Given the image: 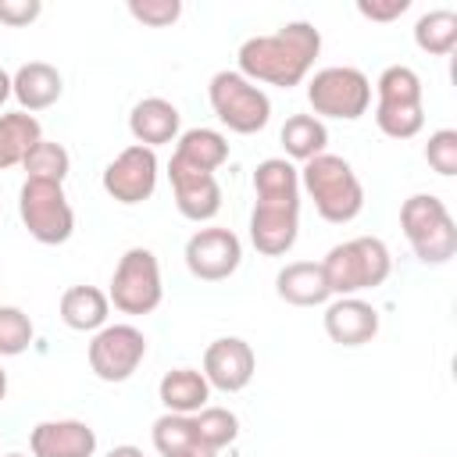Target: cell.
I'll return each mask as SVG.
<instances>
[{
	"label": "cell",
	"mask_w": 457,
	"mask_h": 457,
	"mask_svg": "<svg viewBox=\"0 0 457 457\" xmlns=\"http://www.w3.org/2000/svg\"><path fill=\"white\" fill-rule=\"evenodd\" d=\"M250 243L264 257H286L300 236V168L286 157H264L253 168Z\"/></svg>",
	"instance_id": "cell-1"
},
{
	"label": "cell",
	"mask_w": 457,
	"mask_h": 457,
	"mask_svg": "<svg viewBox=\"0 0 457 457\" xmlns=\"http://www.w3.org/2000/svg\"><path fill=\"white\" fill-rule=\"evenodd\" d=\"M321 54V32L311 21H286L275 32L250 36L239 43L236 71L250 82L293 89L300 86Z\"/></svg>",
	"instance_id": "cell-2"
},
{
	"label": "cell",
	"mask_w": 457,
	"mask_h": 457,
	"mask_svg": "<svg viewBox=\"0 0 457 457\" xmlns=\"http://www.w3.org/2000/svg\"><path fill=\"white\" fill-rule=\"evenodd\" d=\"M300 189L328 225H346L364 211V186L353 164L339 154H318L300 168Z\"/></svg>",
	"instance_id": "cell-3"
},
{
	"label": "cell",
	"mask_w": 457,
	"mask_h": 457,
	"mask_svg": "<svg viewBox=\"0 0 457 457\" xmlns=\"http://www.w3.org/2000/svg\"><path fill=\"white\" fill-rule=\"evenodd\" d=\"M321 271L332 296H361L364 289H375L389 278L393 253L378 236H353L325 253Z\"/></svg>",
	"instance_id": "cell-4"
},
{
	"label": "cell",
	"mask_w": 457,
	"mask_h": 457,
	"mask_svg": "<svg viewBox=\"0 0 457 457\" xmlns=\"http://www.w3.org/2000/svg\"><path fill=\"white\" fill-rule=\"evenodd\" d=\"M375 125L389 139H414L425 129V89L411 64H389L375 79Z\"/></svg>",
	"instance_id": "cell-5"
},
{
	"label": "cell",
	"mask_w": 457,
	"mask_h": 457,
	"mask_svg": "<svg viewBox=\"0 0 457 457\" xmlns=\"http://www.w3.org/2000/svg\"><path fill=\"white\" fill-rule=\"evenodd\" d=\"M400 228L421 264H446L457 253V225L436 193H414L400 204Z\"/></svg>",
	"instance_id": "cell-6"
},
{
	"label": "cell",
	"mask_w": 457,
	"mask_h": 457,
	"mask_svg": "<svg viewBox=\"0 0 457 457\" xmlns=\"http://www.w3.org/2000/svg\"><path fill=\"white\" fill-rule=\"evenodd\" d=\"M207 100H211L214 118L236 136H253L271 121L268 93L257 82H250L246 75H239L236 68H225V71L211 75Z\"/></svg>",
	"instance_id": "cell-7"
},
{
	"label": "cell",
	"mask_w": 457,
	"mask_h": 457,
	"mask_svg": "<svg viewBox=\"0 0 457 457\" xmlns=\"http://www.w3.org/2000/svg\"><path fill=\"white\" fill-rule=\"evenodd\" d=\"M307 104L314 118H336V121H357L371 107V79L361 68L350 64H328L318 68L307 79Z\"/></svg>",
	"instance_id": "cell-8"
},
{
	"label": "cell",
	"mask_w": 457,
	"mask_h": 457,
	"mask_svg": "<svg viewBox=\"0 0 457 457\" xmlns=\"http://www.w3.org/2000/svg\"><path fill=\"white\" fill-rule=\"evenodd\" d=\"M107 300L121 314H150L164 300V282H161V261L146 246H129L121 261L114 264Z\"/></svg>",
	"instance_id": "cell-9"
},
{
	"label": "cell",
	"mask_w": 457,
	"mask_h": 457,
	"mask_svg": "<svg viewBox=\"0 0 457 457\" xmlns=\"http://www.w3.org/2000/svg\"><path fill=\"white\" fill-rule=\"evenodd\" d=\"M18 218L29 228V236L43 246H61L75 232V211L61 182L25 179L18 189Z\"/></svg>",
	"instance_id": "cell-10"
},
{
	"label": "cell",
	"mask_w": 457,
	"mask_h": 457,
	"mask_svg": "<svg viewBox=\"0 0 457 457\" xmlns=\"http://www.w3.org/2000/svg\"><path fill=\"white\" fill-rule=\"evenodd\" d=\"M146 357V336L136 325L125 321H107L100 332H93L89 346H86V361L89 371L100 382H125L136 375V368Z\"/></svg>",
	"instance_id": "cell-11"
},
{
	"label": "cell",
	"mask_w": 457,
	"mask_h": 457,
	"mask_svg": "<svg viewBox=\"0 0 457 457\" xmlns=\"http://www.w3.org/2000/svg\"><path fill=\"white\" fill-rule=\"evenodd\" d=\"M157 175H161L157 150L132 143V146H125V150L104 168L100 186H104V193H107L114 204L132 207V204H143V200L154 196V189H157Z\"/></svg>",
	"instance_id": "cell-12"
},
{
	"label": "cell",
	"mask_w": 457,
	"mask_h": 457,
	"mask_svg": "<svg viewBox=\"0 0 457 457\" xmlns=\"http://www.w3.org/2000/svg\"><path fill=\"white\" fill-rule=\"evenodd\" d=\"M182 257H186V268H189L193 278H200V282H225L243 264V243H239V236L232 228L207 225V228H196L186 239Z\"/></svg>",
	"instance_id": "cell-13"
},
{
	"label": "cell",
	"mask_w": 457,
	"mask_h": 457,
	"mask_svg": "<svg viewBox=\"0 0 457 457\" xmlns=\"http://www.w3.org/2000/svg\"><path fill=\"white\" fill-rule=\"evenodd\" d=\"M168 182H171V196H175V207L186 221H211L218 211H221V186H218V175L214 171H204V168H193L179 157L168 161Z\"/></svg>",
	"instance_id": "cell-14"
},
{
	"label": "cell",
	"mask_w": 457,
	"mask_h": 457,
	"mask_svg": "<svg viewBox=\"0 0 457 457\" xmlns=\"http://www.w3.org/2000/svg\"><path fill=\"white\" fill-rule=\"evenodd\" d=\"M204 378L218 393H243L253 382L257 371V353L246 339L239 336H221L204 350Z\"/></svg>",
	"instance_id": "cell-15"
},
{
	"label": "cell",
	"mask_w": 457,
	"mask_h": 457,
	"mask_svg": "<svg viewBox=\"0 0 457 457\" xmlns=\"http://www.w3.org/2000/svg\"><path fill=\"white\" fill-rule=\"evenodd\" d=\"M378 311L361 296H332L325 303V336L339 346H364L378 336Z\"/></svg>",
	"instance_id": "cell-16"
},
{
	"label": "cell",
	"mask_w": 457,
	"mask_h": 457,
	"mask_svg": "<svg viewBox=\"0 0 457 457\" xmlns=\"http://www.w3.org/2000/svg\"><path fill=\"white\" fill-rule=\"evenodd\" d=\"M32 457H93L96 453V432L93 425L79 418H54L39 421L29 432Z\"/></svg>",
	"instance_id": "cell-17"
},
{
	"label": "cell",
	"mask_w": 457,
	"mask_h": 457,
	"mask_svg": "<svg viewBox=\"0 0 457 457\" xmlns=\"http://www.w3.org/2000/svg\"><path fill=\"white\" fill-rule=\"evenodd\" d=\"M61 93H64V79L46 61H25L11 75V96L18 100V111H25V114L54 107L61 100Z\"/></svg>",
	"instance_id": "cell-18"
},
{
	"label": "cell",
	"mask_w": 457,
	"mask_h": 457,
	"mask_svg": "<svg viewBox=\"0 0 457 457\" xmlns=\"http://www.w3.org/2000/svg\"><path fill=\"white\" fill-rule=\"evenodd\" d=\"M179 125H182V114L171 100L164 96H143L132 111H129V132L139 146H164V143H175L179 139Z\"/></svg>",
	"instance_id": "cell-19"
},
{
	"label": "cell",
	"mask_w": 457,
	"mask_h": 457,
	"mask_svg": "<svg viewBox=\"0 0 457 457\" xmlns=\"http://www.w3.org/2000/svg\"><path fill=\"white\" fill-rule=\"evenodd\" d=\"M275 293L278 300L293 307H325L332 300V289L325 282L321 261H289L275 275Z\"/></svg>",
	"instance_id": "cell-20"
},
{
	"label": "cell",
	"mask_w": 457,
	"mask_h": 457,
	"mask_svg": "<svg viewBox=\"0 0 457 457\" xmlns=\"http://www.w3.org/2000/svg\"><path fill=\"white\" fill-rule=\"evenodd\" d=\"M57 311L71 332H100L111 318V300L96 286H68L61 293Z\"/></svg>",
	"instance_id": "cell-21"
},
{
	"label": "cell",
	"mask_w": 457,
	"mask_h": 457,
	"mask_svg": "<svg viewBox=\"0 0 457 457\" xmlns=\"http://www.w3.org/2000/svg\"><path fill=\"white\" fill-rule=\"evenodd\" d=\"M157 400L164 403L168 414H196L207 407L211 386H207L204 371H196V368H171L157 382Z\"/></svg>",
	"instance_id": "cell-22"
},
{
	"label": "cell",
	"mask_w": 457,
	"mask_h": 457,
	"mask_svg": "<svg viewBox=\"0 0 457 457\" xmlns=\"http://www.w3.org/2000/svg\"><path fill=\"white\" fill-rule=\"evenodd\" d=\"M278 143H282V150H286V161L307 164L311 157L325 154V146H328V129H325V121L314 118V114H289L286 125H282V132H278Z\"/></svg>",
	"instance_id": "cell-23"
},
{
	"label": "cell",
	"mask_w": 457,
	"mask_h": 457,
	"mask_svg": "<svg viewBox=\"0 0 457 457\" xmlns=\"http://www.w3.org/2000/svg\"><path fill=\"white\" fill-rule=\"evenodd\" d=\"M171 157H179L193 168H204V171H218L228 161V139L218 129H204V125L186 129V132H179Z\"/></svg>",
	"instance_id": "cell-24"
},
{
	"label": "cell",
	"mask_w": 457,
	"mask_h": 457,
	"mask_svg": "<svg viewBox=\"0 0 457 457\" xmlns=\"http://www.w3.org/2000/svg\"><path fill=\"white\" fill-rule=\"evenodd\" d=\"M39 139H43V129H39L36 114H25V111L0 114V171L21 164Z\"/></svg>",
	"instance_id": "cell-25"
},
{
	"label": "cell",
	"mask_w": 457,
	"mask_h": 457,
	"mask_svg": "<svg viewBox=\"0 0 457 457\" xmlns=\"http://www.w3.org/2000/svg\"><path fill=\"white\" fill-rule=\"evenodd\" d=\"M414 46L428 57H446L457 46V11L432 7L414 21Z\"/></svg>",
	"instance_id": "cell-26"
},
{
	"label": "cell",
	"mask_w": 457,
	"mask_h": 457,
	"mask_svg": "<svg viewBox=\"0 0 457 457\" xmlns=\"http://www.w3.org/2000/svg\"><path fill=\"white\" fill-rule=\"evenodd\" d=\"M193 428H196V443L221 453L225 446H232L239 439V418L228 407H214L207 403L204 411L193 414Z\"/></svg>",
	"instance_id": "cell-27"
},
{
	"label": "cell",
	"mask_w": 457,
	"mask_h": 457,
	"mask_svg": "<svg viewBox=\"0 0 457 457\" xmlns=\"http://www.w3.org/2000/svg\"><path fill=\"white\" fill-rule=\"evenodd\" d=\"M21 168H25V179H43V182H61L64 186V179L71 171V154L54 139H39L29 150V157L21 161Z\"/></svg>",
	"instance_id": "cell-28"
},
{
	"label": "cell",
	"mask_w": 457,
	"mask_h": 457,
	"mask_svg": "<svg viewBox=\"0 0 457 457\" xmlns=\"http://www.w3.org/2000/svg\"><path fill=\"white\" fill-rule=\"evenodd\" d=\"M150 439H154V450L161 457H171L186 446H196V428H193V414H161L150 428Z\"/></svg>",
	"instance_id": "cell-29"
},
{
	"label": "cell",
	"mask_w": 457,
	"mask_h": 457,
	"mask_svg": "<svg viewBox=\"0 0 457 457\" xmlns=\"http://www.w3.org/2000/svg\"><path fill=\"white\" fill-rule=\"evenodd\" d=\"M36 325L32 318L14 307V303H0V357H18L32 346Z\"/></svg>",
	"instance_id": "cell-30"
},
{
	"label": "cell",
	"mask_w": 457,
	"mask_h": 457,
	"mask_svg": "<svg viewBox=\"0 0 457 457\" xmlns=\"http://www.w3.org/2000/svg\"><path fill=\"white\" fill-rule=\"evenodd\" d=\"M425 161L436 175H457V129H436L425 143Z\"/></svg>",
	"instance_id": "cell-31"
},
{
	"label": "cell",
	"mask_w": 457,
	"mask_h": 457,
	"mask_svg": "<svg viewBox=\"0 0 457 457\" xmlns=\"http://www.w3.org/2000/svg\"><path fill=\"white\" fill-rule=\"evenodd\" d=\"M129 14L150 29H168L182 14V0H129Z\"/></svg>",
	"instance_id": "cell-32"
},
{
	"label": "cell",
	"mask_w": 457,
	"mask_h": 457,
	"mask_svg": "<svg viewBox=\"0 0 457 457\" xmlns=\"http://www.w3.org/2000/svg\"><path fill=\"white\" fill-rule=\"evenodd\" d=\"M407 11H411V0H357V14L378 25H389Z\"/></svg>",
	"instance_id": "cell-33"
},
{
	"label": "cell",
	"mask_w": 457,
	"mask_h": 457,
	"mask_svg": "<svg viewBox=\"0 0 457 457\" xmlns=\"http://www.w3.org/2000/svg\"><path fill=\"white\" fill-rule=\"evenodd\" d=\"M43 14L39 0H0V21L11 29H25Z\"/></svg>",
	"instance_id": "cell-34"
},
{
	"label": "cell",
	"mask_w": 457,
	"mask_h": 457,
	"mask_svg": "<svg viewBox=\"0 0 457 457\" xmlns=\"http://www.w3.org/2000/svg\"><path fill=\"white\" fill-rule=\"evenodd\" d=\"M171 457H218V453L196 443V446H186V450H179V453H171Z\"/></svg>",
	"instance_id": "cell-35"
},
{
	"label": "cell",
	"mask_w": 457,
	"mask_h": 457,
	"mask_svg": "<svg viewBox=\"0 0 457 457\" xmlns=\"http://www.w3.org/2000/svg\"><path fill=\"white\" fill-rule=\"evenodd\" d=\"M107 457H143V450H139V446H132V443H121V446H114Z\"/></svg>",
	"instance_id": "cell-36"
},
{
	"label": "cell",
	"mask_w": 457,
	"mask_h": 457,
	"mask_svg": "<svg viewBox=\"0 0 457 457\" xmlns=\"http://www.w3.org/2000/svg\"><path fill=\"white\" fill-rule=\"evenodd\" d=\"M11 100V71H4L0 68V107Z\"/></svg>",
	"instance_id": "cell-37"
},
{
	"label": "cell",
	"mask_w": 457,
	"mask_h": 457,
	"mask_svg": "<svg viewBox=\"0 0 457 457\" xmlns=\"http://www.w3.org/2000/svg\"><path fill=\"white\" fill-rule=\"evenodd\" d=\"M4 396H7V371L0 368V400H4Z\"/></svg>",
	"instance_id": "cell-38"
},
{
	"label": "cell",
	"mask_w": 457,
	"mask_h": 457,
	"mask_svg": "<svg viewBox=\"0 0 457 457\" xmlns=\"http://www.w3.org/2000/svg\"><path fill=\"white\" fill-rule=\"evenodd\" d=\"M4 457H29V453H18V450H14V453H4Z\"/></svg>",
	"instance_id": "cell-39"
}]
</instances>
